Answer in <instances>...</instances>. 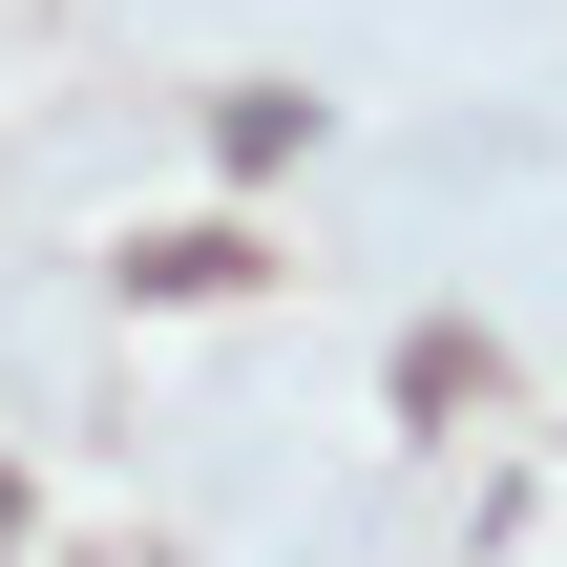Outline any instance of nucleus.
I'll return each mask as SVG.
<instances>
[{
    "label": "nucleus",
    "mask_w": 567,
    "mask_h": 567,
    "mask_svg": "<svg viewBox=\"0 0 567 567\" xmlns=\"http://www.w3.org/2000/svg\"><path fill=\"white\" fill-rule=\"evenodd\" d=\"M0 526H21V484H0Z\"/></svg>",
    "instance_id": "nucleus-2"
},
{
    "label": "nucleus",
    "mask_w": 567,
    "mask_h": 567,
    "mask_svg": "<svg viewBox=\"0 0 567 567\" xmlns=\"http://www.w3.org/2000/svg\"><path fill=\"white\" fill-rule=\"evenodd\" d=\"M126 274H147V295H231V274H252V231H147Z\"/></svg>",
    "instance_id": "nucleus-1"
}]
</instances>
